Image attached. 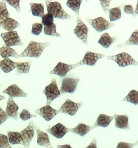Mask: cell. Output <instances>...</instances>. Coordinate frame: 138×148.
<instances>
[{"label": "cell", "mask_w": 138, "mask_h": 148, "mask_svg": "<svg viewBox=\"0 0 138 148\" xmlns=\"http://www.w3.org/2000/svg\"><path fill=\"white\" fill-rule=\"evenodd\" d=\"M49 45V42L39 43L33 41H30L28 46L25 51L21 54L20 57H33L39 58L42 54L44 49Z\"/></svg>", "instance_id": "1"}, {"label": "cell", "mask_w": 138, "mask_h": 148, "mask_svg": "<svg viewBox=\"0 0 138 148\" xmlns=\"http://www.w3.org/2000/svg\"><path fill=\"white\" fill-rule=\"evenodd\" d=\"M45 3L47 8V14L52 15L53 18L62 20L71 18L70 15L65 12L59 2L46 1Z\"/></svg>", "instance_id": "2"}, {"label": "cell", "mask_w": 138, "mask_h": 148, "mask_svg": "<svg viewBox=\"0 0 138 148\" xmlns=\"http://www.w3.org/2000/svg\"><path fill=\"white\" fill-rule=\"evenodd\" d=\"M108 59L115 61L120 67H124L131 65L138 66V62L135 61L129 54L126 52L121 53L116 56H108Z\"/></svg>", "instance_id": "3"}, {"label": "cell", "mask_w": 138, "mask_h": 148, "mask_svg": "<svg viewBox=\"0 0 138 148\" xmlns=\"http://www.w3.org/2000/svg\"><path fill=\"white\" fill-rule=\"evenodd\" d=\"M43 93L47 98V106L50 105L52 101L60 96V92L57 87L55 79H52L51 83L45 87Z\"/></svg>", "instance_id": "4"}, {"label": "cell", "mask_w": 138, "mask_h": 148, "mask_svg": "<svg viewBox=\"0 0 138 148\" xmlns=\"http://www.w3.org/2000/svg\"><path fill=\"white\" fill-rule=\"evenodd\" d=\"M86 20L93 27V28L95 31L99 33L107 30L114 26V24L110 23L107 20H106L105 19L101 17L96 18L95 19L87 18Z\"/></svg>", "instance_id": "5"}, {"label": "cell", "mask_w": 138, "mask_h": 148, "mask_svg": "<svg viewBox=\"0 0 138 148\" xmlns=\"http://www.w3.org/2000/svg\"><path fill=\"white\" fill-rule=\"evenodd\" d=\"M1 37L4 40L5 44L9 47L13 46H23V43L16 31L2 33Z\"/></svg>", "instance_id": "6"}, {"label": "cell", "mask_w": 138, "mask_h": 148, "mask_svg": "<svg viewBox=\"0 0 138 148\" xmlns=\"http://www.w3.org/2000/svg\"><path fill=\"white\" fill-rule=\"evenodd\" d=\"M83 104V103H76L72 101L67 99L65 102L62 105L59 110L60 113L68 114L70 116H74L77 112L78 110Z\"/></svg>", "instance_id": "7"}, {"label": "cell", "mask_w": 138, "mask_h": 148, "mask_svg": "<svg viewBox=\"0 0 138 148\" xmlns=\"http://www.w3.org/2000/svg\"><path fill=\"white\" fill-rule=\"evenodd\" d=\"M80 66L81 65L79 62L74 65H68L60 62H58L53 70L50 72V74H56L61 77H64L70 70Z\"/></svg>", "instance_id": "8"}, {"label": "cell", "mask_w": 138, "mask_h": 148, "mask_svg": "<svg viewBox=\"0 0 138 148\" xmlns=\"http://www.w3.org/2000/svg\"><path fill=\"white\" fill-rule=\"evenodd\" d=\"M73 33L79 39L82 40L85 45L87 44V38L88 28L84 23L82 21L79 16H77V25L73 30Z\"/></svg>", "instance_id": "9"}, {"label": "cell", "mask_w": 138, "mask_h": 148, "mask_svg": "<svg viewBox=\"0 0 138 148\" xmlns=\"http://www.w3.org/2000/svg\"><path fill=\"white\" fill-rule=\"evenodd\" d=\"M79 79L65 78L63 79L60 92L62 93H73L75 91Z\"/></svg>", "instance_id": "10"}, {"label": "cell", "mask_w": 138, "mask_h": 148, "mask_svg": "<svg viewBox=\"0 0 138 148\" xmlns=\"http://www.w3.org/2000/svg\"><path fill=\"white\" fill-rule=\"evenodd\" d=\"M21 136L22 138L24 143V145L25 148H28L29 147L30 143L34 136V124L32 121L29 123L28 126L21 131L20 132Z\"/></svg>", "instance_id": "11"}, {"label": "cell", "mask_w": 138, "mask_h": 148, "mask_svg": "<svg viewBox=\"0 0 138 148\" xmlns=\"http://www.w3.org/2000/svg\"><path fill=\"white\" fill-rule=\"evenodd\" d=\"M36 113L39 114L41 117L44 118L46 121L49 122L54 117H55L57 114L60 113L59 110H57L53 109L50 106H45L41 108V109L37 110Z\"/></svg>", "instance_id": "12"}, {"label": "cell", "mask_w": 138, "mask_h": 148, "mask_svg": "<svg viewBox=\"0 0 138 148\" xmlns=\"http://www.w3.org/2000/svg\"><path fill=\"white\" fill-rule=\"evenodd\" d=\"M105 57L103 54L87 52L83 59L80 61L81 65H86L94 66L96 62L102 58Z\"/></svg>", "instance_id": "13"}, {"label": "cell", "mask_w": 138, "mask_h": 148, "mask_svg": "<svg viewBox=\"0 0 138 148\" xmlns=\"http://www.w3.org/2000/svg\"><path fill=\"white\" fill-rule=\"evenodd\" d=\"M46 131L57 138L60 139L64 137L67 132H69V128L60 123H58L51 128L47 129Z\"/></svg>", "instance_id": "14"}, {"label": "cell", "mask_w": 138, "mask_h": 148, "mask_svg": "<svg viewBox=\"0 0 138 148\" xmlns=\"http://www.w3.org/2000/svg\"><path fill=\"white\" fill-rule=\"evenodd\" d=\"M3 93L8 95L12 98L14 97H26L28 95L20 88L17 86L16 84H13L9 86L6 90L3 91Z\"/></svg>", "instance_id": "15"}, {"label": "cell", "mask_w": 138, "mask_h": 148, "mask_svg": "<svg viewBox=\"0 0 138 148\" xmlns=\"http://www.w3.org/2000/svg\"><path fill=\"white\" fill-rule=\"evenodd\" d=\"M18 106L15 103L13 98L10 97L9 98L7 106L5 110V112L7 113L10 117H12L15 120L17 119V111Z\"/></svg>", "instance_id": "16"}, {"label": "cell", "mask_w": 138, "mask_h": 148, "mask_svg": "<svg viewBox=\"0 0 138 148\" xmlns=\"http://www.w3.org/2000/svg\"><path fill=\"white\" fill-rule=\"evenodd\" d=\"M94 127L93 126H89L83 123H79L76 127L72 129H69V132H71L84 137Z\"/></svg>", "instance_id": "17"}, {"label": "cell", "mask_w": 138, "mask_h": 148, "mask_svg": "<svg viewBox=\"0 0 138 148\" xmlns=\"http://www.w3.org/2000/svg\"><path fill=\"white\" fill-rule=\"evenodd\" d=\"M114 117L116 121V126L117 128L129 130V117L127 116L114 114Z\"/></svg>", "instance_id": "18"}, {"label": "cell", "mask_w": 138, "mask_h": 148, "mask_svg": "<svg viewBox=\"0 0 138 148\" xmlns=\"http://www.w3.org/2000/svg\"><path fill=\"white\" fill-rule=\"evenodd\" d=\"M37 143L39 145L45 147L47 148H53L51 145L49 138L47 134L37 129Z\"/></svg>", "instance_id": "19"}, {"label": "cell", "mask_w": 138, "mask_h": 148, "mask_svg": "<svg viewBox=\"0 0 138 148\" xmlns=\"http://www.w3.org/2000/svg\"><path fill=\"white\" fill-rule=\"evenodd\" d=\"M17 62H14L8 58L0 61V69L5 73H9L15 68H17Z\"/></svg>", "instance_id": "20"}, {"label": "cell", "mask_w": 138, "mask_h": 148, "mask_svg": "<svg viewBox=\"0 0 138 148\" xmlns=\"http://www.w3.org/2000/svg\"><path fill=\"white\" fill-rule=\"evenodd\" d=\"M113 119H114V117L108 116L104 114H100L93 127H96L98 126L103 127H108Z\"/></svg>", "instance_id": "21"}, {"label": "cell", "mask_w": 138, "mask_h": 148, "mask_svg": "<svg viewBox=\"0 0 138 148\" xmlns=\"http://www.w3.org/2000/svg\"><path fill=\"white\" fill-rule=\"evenodd\" d=\"M20 26V24L16 20L11 18H7L2 23V27L8 31L9 32H12L16 28Z\"/></svg>", "instance_id": "22"}, {"label": "cell", "mask_w": 138, "mask_h": 148, "mask_svg": "<svg viewBox=\"0 0 138 148\" xmlns=\"http://www.w3.org/2000/svg\"><path fill=\"white\" fill-rule=\"evenodd\" d=\"M116 39V38H111L108 33H106L101 36L98 43L101 45L104 48H108Z\"/></svg>", "instance_id": "23"}, {"label": "cell", "mask_w": 138, "mask_h": 148, "mask_svg": "<svg viewBox=\"0 0 138 148\" xmlns=\"http://www.w3.org/2000/svg\"><path fill=\"white\" fill-rule=\"evenodd\" d=\"M0 56L4 59L8 58L9 57H15L16 58H20L19 56L14 49L9 47L5 44L2 47L0 48Z\"/></svg>", "instance_id": "24"}, {"label": "cell", "mask_w": 138, "mask_h": 148, "mask_svg": "<svg viewBox=\"0 0 138 148\" xmlns=\"http://www.w3.org/2000/svg\"><path fill=\"white\" fill-rule=\"evenodd\" d=\"M9 142L12 144H22L24 145L21 136L18 132L10 131L8 133Z\"/></svg>", "instance_id": "25"}, {"label": "cell", "mask_w": 138, "mask_h": 148, "mask_svg": "<svg viewBox=\"0 0 138 148\" xmlns=\"http://www.w3.org/2000/svg\"><path fill=\"white\" fill-rule=\"evenodd\" d=\"M32 14L34 16L42 17L44 15V9L42 3H30Z\"/></svg>", "instance_id": "26"}, {"label": "cell", "mask_w": 138, "mask_h": 148, "mask_svg": "<svg viewBox=\"0 0 138 148\" xmlns=\"http://www.w3.org/2000/svg\"><path fill=\"white\" fill-rule=\"evenodd\" d=\"M31 64V61L17 62V71L16 74L19 75L21 73H28L30 70Z\"/></svg>", "instance_id": "27"}, {"label": "cell", "mask_w": 138, "mask_h": 148, "mask_svg": "<svg viewBox=\"0 0 138 148\" xmlns=\"http://www.w3.org/2000/svg\"><path fill=\"white\" fill-rule=\"evenodd\" d=\"M122 100L132 103L135 105H138V91L134 90L131 91L125 98H124Z\"/></svg>", "instance_id": "28"}, {"label": "cell", "mask_w": 138, "mask_h": 148, "mask_svg": "<svg viewBox=\"0 0 138 148\" xmlns=\"http://www.w3.org/2000/svg\"><path fill=\"white\" fill-rule=\"evenodd\" d=\"M82 2V1L81 0H68L67 1L66 5L70 9L76 13L77 16H79V11Z\"/></svg>", "instance_id": "29"}, {"label": "cell", "mask_w": 138, "mask_h": 148, "mask_svg": "<svg viewBox=\"0 0 138 148\" xmlns=\"http://www.w3.org/2000/svg\"><path fill=\"white\" fill-rule=\"evenodd\" d=\"M9 13L5 5V1H2L0 2V26L5 19L9 18Z\"/></svg>", "instance_id": "30"}, {"label": "cell", "mask_w": 138, "mask_h": 148, "mask_svg": "<svg viewBox=\"0 0 138 148\" xmlns=\"http://www.w3.org/2000/svg\"><path fill=\"white\" fill-rule=\"evenodd\" d=\"M110 20L111 21H116L121 18V11L120 7H116L109 10Z\"/></svg>", "instance_id": "31"}, {"label": "cell", "mask_w": 138, "mask_h": 148, "mask_svg": "<svg viewBox=\"0 0 138 148\" xmlns=\"http://www.w3.org/2000/svg\"><path fill=\"white\" fill-rule=\"evenodd\" d=\"M129 45H138V30L134 31L129 40L121 45H118V47H120L124 46Z\"/></svg>", "instance_id": "32"}, {"label": "cell", "mask_w": 138, "mask_h": 148, "mask_svg": "<svg viewBox=\"0 0 138 148\" xmlns=\"http://www.w3.org/2000/svg\"><path fill=\"white\" fill-rule=\"evenodd\" d=\"M56 26L55 23H53L50 26H44V32L45 35L55 36L60 37V35L57 33L56 30Z\"/></svg>", "instance_id": "33"}, {"label": "cell", "mask_w": 138, "mask_h": 148, "mask_svg": "<svg viewBox=\"0 0 138 148\" xmlns=\"http://www.w3.org/2000/svg\"><path fill=\"white\" fill-rule=\"evenodd\" d=\"M42 24L44 25V26H50L53 23V18L49 14H44L42 17Z\"/></svg>", "instance_id": "34"}, {"label": "cell", "mask_w": 138, "mask_h": 148, "mask_svg": "<svg viewBox=\"0 0 138 148\" xmlns=\"http://www.w3.org/2000/svg\"><path fill=\"white\" fill-rule=\"evenodd\" d=\"M0 148H12L9 143L8 137L1 134H0Z\"/></svg>", "instance_id": "35"}, {"label": "cell", "mask_w": 138, "mask_h": 148, "mask_svg": "<svg viewBox=\"0 0 138 148\" xmlns=\"http://www.w3.org/2000/svg\"><path fill=\"white\" fill-rule=\"evenodd\" d=\"M43 29V25L41 23H34L32 26L31 33L36 35H39L42 32Z\"/></svg>", "instance_id": "36"}, {"label": "cell", "mask_w": 138, "mask_h": 148, "mask_svg": "<svg viewBox=\"0 0 138 148\" xmlns=\"http://www.w3.org/2000/svg\"><path fill=\"white\" fill-rule=\"evenodd\" d=\"M36 117H37V115L31 114L26 109H23L22 110L21 113H20V118L24 121H26V120H28L31 118Z\"/></svg>", "instance_id": "37"}, {"label": "cell", "mask_w": 138, "mask_h": 148, "mask_svg": "<svg viewBox=\"0 0 138 148\" xmlns=\"http://www.w3.org/2000/svg\"><path fill=\"white\" fill-rule=\"evenodd\" d=\"M100 3L105 13H107L109 11V5L110 4V0H100Z\"/></svg>", "instance_id": "38"}, {"label": "cell", "mask_w": 138, "mask_h": 148, "mask_svg": "<svg viewBox=\"0 0 138 148\" xmlns=\"http://www.w3.org/2000/svg\"><path fill=\"white\" fill-rule=\"evenodd\" d=\"M135 145H137L136 143H129L126 142H120L118 144L116 148H132Z\"/></svg>", "instance_id": "39"}, {"label": "cell", "mask_w": 138, "mask_h": 148, "mask_svg": "<svg viewBox=\"0 0 138 148\" xmlns=\"http://www.w3.org/2000/svg\"><path fill=\"white\" fill-rule=\"evenodd\" d=\"M124 12L125 13L127 14H131L134 17L136 16L137 15V14L135 13V12H134L133 7L131 5H125L124 8Z\"/></svg>", "instance_id": "40"}, {"label": "cell", "mask_w": 138, "mask_h": 148, "mask_svg": "<svg viewBox=\"0 0 138 148\" xmlns=\"http://www.w3.org/2000/svg\"><path fill=\"white\" fill-rule=\"evenodd\" d=\"M8 3L9 5H12L13 7H14L17 12H20V1L19 0L18 1H14V0H7L6 1Z\"/></svg>", "instance_id": "41"}, {"label": "cell", "mask_w": 138, "mask_h": 148, "mask_svg": "<svg viewBox=\"0 0 138 148\" xmlns=\"http://www.w3.org/2000/svg\"><path fill=\"white\" fill-rule=\"evenodd\" d=\"M9 118L10 117L8 115L3 111L2 108L0 107V125Z\"/></svg>", "instance_id": "42"}, {"label": "cell", "mask_w": 138, "mask_h": 148, "mask_svg": "<svg viewBox=\"0 0 138 148\" xmlns=\"http://www.w3.org/2000/svg\"><path fill=\"white\" fill-rule=\"evenodd\" d=\"M85 148H97V140L96 139H93L92 141L88 146H87Z\"/></svg>", "instance_id": "43"}, {"label": "cell", "mask_w": 138, "mask_h": 148, "mask_svg": "<svg viewBox=\"0 0 138 148\" xmlns=\"http://www.w3.org/2000/svg\"><path fill=\"white\" fill-rule=\"evenodd\" d=\"M57 147L58 148H72V147L69 144H65V145H58Z\"/></svg>", "instance_id": "44"}, {"label": "cell", "mask_w": 138, "mask_h": 148, "mask_svg": "<svg viewBox=\"0 0 138 148\" xmlns=\"http://www.w3.org/2000/svg\"><path fill=\"white\" fill-rule=\"evenodd\" d=\"M135 13L138 15V1L137 5V7H136V8H135Z\"/></svg>", "instance_id": "45"}, {"label": "cell", "mask_w": 138, "mask_h": 148, "mask_svg": "<svg viewBox=\"0 0 138 148\" xmlns=\"http://www.w3.org/2000/svg\"><path fill=\"white\" fill-rule=\"evenodd\" d=\"M4 98H5V97H4V96H1L0 95V101L2 100V99H4Z\"/></svg>", "instance_id": "46"}, {"label": "cell", "mask_w": 138, "mask_h": 148, "mask_svg": "<svg viewBox=\"0 0 138 148\" xmlns=\"http://www.w3.org/2000/svg\"><path fill=\"white\" fill-rule=\"evenodd\" d=\"M136 144H137V145H138V140L136 142Z\"/></svg>", "instance_id": "47"}, {"label": "cell", "mask_w": 138, "mask_h": 148, "mask_svg": "<svg viewBox=\"0 0 138 148\" xmlns=\"http://www.w3.org/2000/svg\"><path fill=\"white\" fill-rule=\"evenodd\" d=\"M0 27H1V26H0Z\"/></svg>", "instance_id": "48"}]
</instances>
